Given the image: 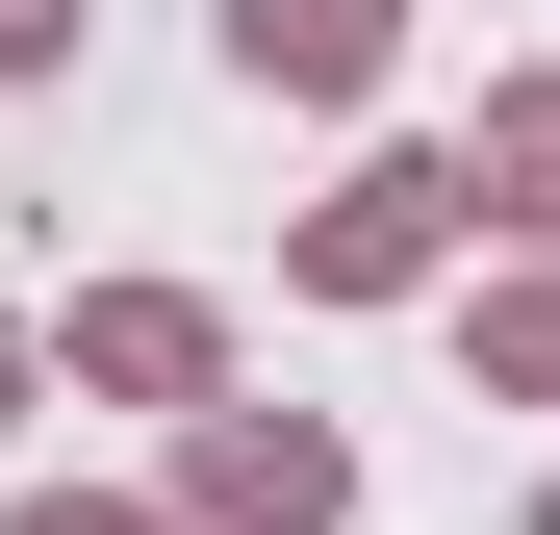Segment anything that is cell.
Instances as JSON below:
<instances>
[{"label": "cell", "mask_w": 560, "mask_h": 535, "mask_svg": "<svg viewBox=\"0 0 560 535\" xmlns=\"http://www.w3.org/2000/svg\"><path fill=\"white\" fill-rule=\"evenodd\" d=\"M178 510H205V535H357V433L205 383V408H178Z\"/></svg>", "instance_id": "6da1fadb"}, {"label": "cell", "mask_w": 560, "mask_h": 535, "mask_svg": "<svg viewBox=\"0 0 560 535\" xmlns=\"http://www.w3.org/2000/svg\"><path fill=\"white\" fill-rule=\"evenodd\" d=\"M458 230H485V178H458V153H357L331 205L280 230V281H306V306H408V281H433Z\"/></svg>", "instance_id": "7a4b0ae2"}, {"label": "cell", "mask_w": 560, "mask_h": 535, "mask_svg": "<svg viewBox=\"0 0 560 535\" xmlns=\"http://www.w3.org/2000/svg\"><path fill=\"white\" fill-rule=\"evenodd\" d=\"M51 383H103V408H205V383H230V306H205V281H77V306H51Z\"/></svg>", "instance_id": "3957f363"}, {"label": "cell", "mask_w": 560, "mask_h": 535, "mask_svg": "<svg viewBox=\"0 0 560 535\" xmlns=\"http://www.w3.org/2000/svg\"><path fill=\"white\" fill-rule=\"evenodd\" d=\"M230 77L306 103V128H357V103L408 77V0H230Z\"/></svg>", "instance_id": "277c9868"}, {"label": "cell", "mask_w": 560, "mask_h": 535, "mask_svg": "<svg viewBox=\"0 0 560 535\" xmlns=\"http://www.w3.org/2000/svg\"><path fill=\"white\" fill-rule=\"evenodd\" d=\"M458 357H485V408H560V230H510V281L458 306Z\"/></svg>", "instance_id": "5b68a950"}, {"label": "cell", "mask_w": 560, "mask_h": 535, "mask_svg": "<svg viewBox=\"0 0 560 535\" xmlns=\"http://www.w3.org/2000/svg\"><path fill=\"white\" fill-rule=\"evenodd\" d=\"M458 178H485V230H560V77H485V128H458Z\"/></svg>", "instance_id": "8992f818"}, {"label": "cell", "mask_w": 560, "mask_h": 535, "mask_svg": "<svg viewBox=\"0 0 560 535\" xmlns=\"http://www.w3.org/2000/svg\"><path fill=\"white\" fill-rule=\"evenodd\" d=\"M0 535H205V510H128V485H26Z\"/></svg>", "instance_id": "52a82bcc"}, {"label": "cell", "mask_w": 560, "mask_h": 535, "mask_svg": "<svg viewBox=\"0 0 560 535\" xmlns=\"http://www.w3.org/2000/svg\"><path fill=\"white\" fill-rule=\"evenodd\" d=\"M26 408H51V332H26V306H0V433H26Z\"/></svg>", "instance_id": "ba28073f"}, {"label": "cell", "mask_w": 560, "mask_h": 535, "mask_svg": "<svg viewBox=\"0 0 560 535\" xmlns=\"http://www.w3.org/2000/svg\"><path fill=\"white\" fill-rule=\"evenodd\" d=\"M51 51H77V0H0V77H51Z\"/></svg>", "instance_id": "9c48e42d"}]
</instances>
